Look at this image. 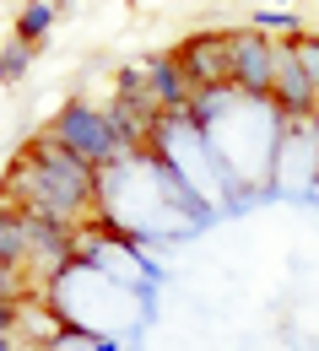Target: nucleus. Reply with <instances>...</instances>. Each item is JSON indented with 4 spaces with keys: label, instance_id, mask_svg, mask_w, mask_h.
I'll use <instances>...</instances> for the list:
<instances>
[{
    "label": "nucleus",
    "instance_id": "1",
    "mask_svg": "<svg viewBox=\"0 0 319 351\" xmlns=\"http://www.w3.org/2000/svg\"><path fill=\"white\" fill-rule=\"evenodd\" d=\"M49 135H54L65 152H76L82 162H92V168L119 162V157L130 152L125 135H119V125H114V114H103V108H92V103H65V108L54 114Z\"/></svg>",
    "mask_w": 319,
    "mask_h": 351
},
{
    "label": "nucleus",
    "instance_id": "2",
    "mask_svg": "<svg viewBox=\"0 0 319 351\" xmlns=\"http://www.w3.org/2000/svg\"><path fill=\"white\" fill-rule=\"evenodd\" d=\"M228 60H233V87L249 97H271V71H276V44L265 33L244 27L228 33Z\"/></svg>",
    "mask_w": 319,
    "mask_h": 351
},
{
    "label": "nucleus",
    "instance_id": "3",
    "mask_svg": "<svg viewBox=\"0 0 319 351\" xmlns=\"http://www.w3.org/2000/svg\"><path fill=\"white\" fill-rule=\"evenodd\" d=\"M179 71L189 76V87H233V60H228V33H200V38H184L179 44Z\"/></svg>",
    "mask_w": 319,
    "mask_h": 351
},
{
    "label": "nucleus",
    "instance_id": "4",
    "mask_svg": "<svg viewBox=\"0 0 319 351\" xmlns=\"http://www.w3.org/2000/svg\"><path fill=\"white\" fill-rule=\"evenodd\" d=\"M271 103L287 114V119H303L309 108L319 103L314 82H309V71H303V60H298V49L292 38H281L276 44V71H271Z\"/></svg>",
    "mask_w": 319,
    "mask_h": 351
},
{
    "label": "nucleus",
    "instance_id": "5",
    "mask_svg": "<svg viewBox=\"0 0 319 351\" xmlns=\"http://www.w3.org/2000/svg\"><path fill=\"white\" fill-rule=\"evenodd\" d=\"M146 87H152V97H157L163 114H179V108L195 103V87H189V76L179 71L174 54H163V60L152 54V60H146Z\"/></svg>",
    "mask_w": 319,
    "mask_h": 351
},
{
    "label": "nucleus",
    "instance_id": "6",
    "mask_svg": "<svg viewBox=\"0 0 319 351\" xmlns=\"http://www.w3.org/2000/svg\"><path fill=\"white\" fill-rule=\"evenodd\" d=\"M0 260H11L16 270L33 265V238H27V217L0 195Z\"/></svg>",
    "mask_w": 319,
    "mask_h": 351
},
{
    "label": "nucleus",
    "instance_id": "7",
    "mask_svg": "<svg viewBox=\"0 0 319 351\" xmlns=\"http://www.w3.org/2000/svg\"><path fill=\"white\" fill-rule=\"evenodd\" d=\"M49 27H54V5H49V0H33V5H27V11H22V16H16V44H38V38H44Z\"/></svg>",
    "mask_w": 319,
    "mask_h": 351
},
{
    "label": "nucleus",
    "instance_id": "8",
    "mask_svg": "<svg viewBox=\"0 0 319 351\" xmlns=\"http://www.w3.org/2000/svg\"><path fill=\"white\" fill-rule=\"evenodd\" d=\"M249 27H255V33H287V38H298V16H292V11H255Z\"/></svg>",
    "mask_w": 319,
    "mask_h": 351
},
{
    "label": "nucleus",
    "instance_id": "9",
    "mask_svg": "<svg viewBox=\"0 0 319 351\" xmlns=\"http://www.w3.org/2000/svg\"><path fill=\"white\" fill-rule=\"evenodd\" d=\"M292 49H298V60H303V71H309V82H314V92H319V38L314 33H298Z\"/></svg>",
    "mask_w": 319,
    "mask_h": 351
},
{
    "label": "nucleus",
    "instance_id": "10",
    "mask_svg": "<svg viewBox=\"0 0 319 351\" xmlns=\"http://www.w3.org/2000/svg\"><path fill=\"white\" fill-rule=\"evenodd\" d=\"M27 60H33V49H27V44H11L5 54H0V82H16V76L27 71Z\"/></svg>",
    "mask_w": 319,
    "mask_h": 351
},
{
    "label": "nucleus",
    "instance_id": "11",
    "mask_svg": "<svg viewBox=\"0 0 319 351\" xmlns=\"http://www.w3.org/2000/svg\"><path fill=\"white\" fill-rule=\"evenodd\" d=\"M22 292H27V270H16L11 260H0V298H16V303H22Z\"/></svg>",
    "mask_w": 319,
    "mask_h": 351
},
{
    "label": "nucleus",
    "instance_id": "12",
    "mask_svg": "<svg viewBox=\"0 0 319 351\" xmlns=\"http://www.w3.org/2000/svg\"><path fill=\"white\" fill-rule=\"evenodd\" d=\"M16 324H22V303L16 298H0V335H11Z\"/></svg>",
    "mask_w": 319,
    "mask_h": 351
},
{
    "label": "nucleus",
    "instance_id": "13",
    "mask_svg": "<svg viewBox=\"0 0 319 351\" xmlns=\"http://www.w3.org/2000/svg\"><path fill=\"white\" fill-rule=\"evenodd\" d=\"M0 351H16V341H11V335H0Z\"/></svg>",
    "mask_w": 319,
    "mask_h": 351
}]
</instances>
